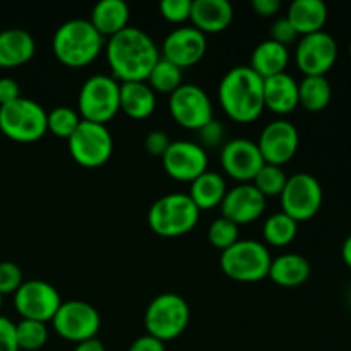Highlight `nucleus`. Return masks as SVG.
<instances>
[{"label":"nucleus","mask_w":351,"mask_h":351,"mask_svg":"<svg viewBox=\"0 0 351 351\" xmlns=\"http://www.w3.org/2000/svg\"><path fill=\"white\" fill-rule=\"evenodd\" d=\"M208 240L215 249L223 252V250L230 249L233 243L239 242V225L219 216L209 225Z\"/></svg>","instance_id":"35"},{"label":"nucleus","mask_w":351,"mask_h":351,"mask_svg":"<svg viewBox=\"0 0 351 351\" xmlns=\"http://www.w3.org/2000/svg\"><path fill=\"white\" fill-rule=\"evenodd\" d=\"M127 351H167V348H165L163 341H160V339L153 338L149 335H144L141 338H137Z\"/></svg>","instance_id":"43"},{"label":"nucleus","mask_w":351,"mask_h":351,"mask_svg":"<svg viewBox=\"0 0 351 351\" xmlns=\"http://www.w3.org/2000/svg\"><path fill=\"white\" fill-rule=\"evenodd\" d=\"M36 53V41L19 27L0 31V67L14 69L27 64Z\"/></svg>","instance_id":"22"},{"label":"nucleus","mask_w":351,"mask_h":351,"mask_svg":"<svg viewBox=\"0 0 351 351\" xmlns=\"http://www.w3.org/2000/svg\"><path fill=\"white\" fill-rule=\"evenodd\" d=\"M298 233V223L285 215L283 211L274 213L264 221L263 237L267 245L271 247H287L295 240Z\"/></svg>","instance_id":"30"},{"label":"nucleus","mask_w":351,"mask_h":351,"mask_svg":"<svg viewBox=\"0 0 351 351\" xmlns=\"http://www.w3.org/2000/svg\"><path fill=\"white\" fill-rule=\"evenodd\" d=\"M233 16V5L226 0H192L189 21L202 34H216L232 26Z\"/></svg>","instance_id":"20"},{"label":"nucleus","mask_w":351,"mask_h":351,"mask_svg":"<svg viewBox=\"0 0 351 351\" xmlns=\"http://www.w3.org/2000/svg\"><path fill=\"white\" fill-rule=\"evenodd\" d=\"M264 108L288 115L298 108V82L288 72L264 79Z\"/></svg>","instance_id":"21"},{"label":"nucleus","mask_w":351,"mask_h":351,"mask_svg":"<svg viewBox=\"0 0 351 351\" xmlns=\"http://www.w3.org/2000/svg\"><path fill=\"white\" fill-rule=\"evenodd\" d=\"M197 144L202 149H213V147L225 146V127H223V123L218 122V120H211L209 123H206L202 129L197 130Z\"/></svg>","instance_id":"38"},{"label":"nucleus","mask_w":351,"mask_h":351,"mask_svg":"<svg viewBox=\"0 0 351 351\" xmlns=\"http://www.w3.org/2000/svg\"><path fill=\"white\" fill-rule=\"evenodd\" d=\"M74 351H106V348L98 338H93V339H88V341L77 343Z\"/></svg>","instance_id":"45"},{"label":"nucleus","mask_w":351,"mask_h":351,"mask_svg":"<svg viewBox=\"0 0 351 351\" xmlns=\"http://www.w3.org/2000/svg\"><path fill=\"white\" fill-rule=\"evenodd\" d=\"M184 72L178 69L177 65L168 62L167 58L160 57L153 71L147 75L146 82L154 93H163V95L170 96L171 93L177 91L182 84H184Z\"/></svg>","instance_id":"31"},{"label":"nucleus","mask_w":351,"mask_h":351,"mask_svg":"<svg viewBox=\"0 0 351 351\" xmlns=\"http://www.w3.org/2000/svg\"><path fill=\"white\" fill-rule=\"evenodd\" d=\"M60 305V293L53 285L47 281H24L19 290L14 293V307L17 314L27 321H38L43 324L51 322Z\"/></svg>","instance_id":"13"},{"label":"nucleus","mask_w":351,"mask_h":351,"mask_svg":"<svg viewBox=\"0 0 351 351\" xmlns=\"http://www.w3.org/2000/svg\"><path fill=\"white\" fill-rule=\"evenodd\" d=\"M16 338L19 350L38 351L47 345L48 328L43 322L21 319V322L16 324Z\"/></svg>","instance_id":"33"},{"label":"nucleus","mask_w":351,"mask_h":351,"mask_svg":"<svg viewBox=\"0 0 351 351\" xmlns=\"http://www.w3.org/2000/svg\"><path fill=\"white\" fill-rule=\"evenodd\" d=\"M226 192L228 189H226L225 178L219 173L208 170L194 182H191V192L187 195L199 211H211L221 206Z\"/></svg>","instance_id":"28"},{"label":"nucleus","mask_w":351,"mask_h":351,"mask_svg":"<svg viewBox=\"0 0 351 351\" xmlns=\"http://www.w3.org/2000/svg\"><path fill=\"white\" fill-rule=\"evenodd\" d=\"M221 216L235 225H250L263 216L266 197L252 184H239L226 192L221 202Z\"/></svg>","instance_id":"19"},{"label":"nucleus","mask_w":351,"mask_h":351,"mask_svg":"<svg viewBox=\"0 0 351 351\" xmlns=\"http://www.w3.org/2000/svg\"><path fill=\"white\" fill-rule=\"evenodd\" d=\"M338 60V43L326 31L307 34L298 40L295 62L304 75H326Z\"/></svg>","instance_id":"14"},{"label":"nucleus","mask_w":351,"mask_h":351,"mask_svg":"<svg viewBox=\"0 0 351 351\" xmlns=\"http://www.w3.org/2000/svg\"><path fill=\"white\" fill-rule=\"evenodd\" d=\"M191 322V307L177 293H161L149 302L144 314L146 335L167 343L184 335Z\"/></svg>","instance_id":"7"},{"label":"nucleus","mask_w":351,"mask_h":351,"mask_svg":"<svg viewBox=\"0 0 351 351\" xmlns=\"http://www.w3.org/2000/svg\"><path fill=\"white\" fill-rule=\"evenodd\" d=\"M281 9L280 0H252V10L261 17H274Z\"/></svg>","instance_id":"44"},{"label":"nucleus","mask_w":351,"mask_h":351,"mask_svg":"<svg viewBox=\"0 0 351 351\" xmlns=\"http://www.w3.org/2000/svg\"><path fill=\"white\" fill-rule=\"evenodd\" d=\"M130 10L123 0H101L89 14V23L103 38H112L129 27Z\"/></svg>","instance_id":"24"},{"label":"nucleus","mask_w":351,"mask_h":351,"mask_svg":"<svg viewBox=\"0 0 351 351\" xmlns=\"http://www.w3.org/2000/svg\"><path fill=\"white\" fill-rule=\"evenodd\" d=\"M311 263L300 254H283L271 261L269 278L274 285L283 288H295L311 278Z\"/></svg>","instance_id":"27"},{"label":"nucleus","mask_w":351,"mask_h":351,"mask_svg":"<svg viewBox=\"0 0 351 351\" xmlns=\"http://www.w3.org/2000/svg\"><path fill=\"white\" fill-rule=\"evenodd\" d=\"M53 331L65 341L82 343L96 338L101 328V317L91 304L84 300L62 302L60 308L55 314Z\"/></svg>","instance_id":"11"},{"label":"nucleus","mask_w":351,"mask_h":351,"mask_svg":"<svg viewBox=\"0 0 351 351\" xmlns=\"http://www.w3.org/2000/svg\"><path fill=\"white\" fill-rule=\"evenodd\" d=\"M0 307H2V297H0Z\"/></svg>","instance_id":"48"},{"label":"nucleus","mask_w":351,"mask_h":351,"mask_svg":"<svg viewBox=\"0 0 351 351\" xmlns=\"http://www.w3.org/2000/svg\"><path fill=\"white\" fill-rule=\"evenodd\" d=\"M67 146L79 167L99 168L112 158L113 137L106 125L81 120L75 132L67 139Z\"/></svg>","instance_id":"9"},{"label":"nucleus","mask_w":351,"mask_h":351,"mask_svg":"<svg viewBox=\"0 0 351 351\" xmlns=\"http://www.w3.org/2000/svg\"><path fill=\"white\" fill-rule=\"evenodd\" d=\"M77 112L86 122L106 125L120 112V82L105 74L86 79L79 89Z\"/></svg>","instance_id":"8"},{"label":"nucleus","mask_w":351,"mask_h":351,"mask_svg":"<svg viewBox=\"0 0 351 351\" xmlns=\"http://www.w3.org/2000/svg\"><path fill=\"white\" fill-rule=\"evenodd\" d=\"M156 110V93L146 81L120 82V112L129 119L144 120Z\"/></svg>","instance_id":"25"},{"label":"nucleus","mask_w":351,"mask_h":351,"mask_svg":"<svg viewBox=\"0 0 351 351\" xmlns=\"http://www.w3.org/2000/svg\"><path fill=\"white\" fill-rule=\"evenodd\" d=\"M341 257H343V263H345L346 266H348L351 269V235L345 240V242H343Z\"/></svg>","instance_id":"46"},{"label":"nucleus","mask_w":351,"mask_h":351,"mask_svg":"<svg viewBox=\"0 0 351 351\" xmlns=\"http://www.w3.org/2000/svg\"><path fill=\"white\" fill-rule=\"evenodd\" d=\"M168 110L178 125L194 132L215 120L211 98L195 84H182L177 91L171 93L168 98Z\"/></svg>","instance_id":"12"},{"label":"nucleus","mask_w":351,"mask_h":351,"mask_svg":"<svg viewBox=\"0 0 351 351\" xmlns=\"http://www.w3.org/2000/svg\"><path fill=\"white\" fill-rule=\"evenodd\" d=\"M23 283L24 280L21 267L10 261H2L0 263V297L14 295Z\"/></svg>","instance_id":"36"},{"label":"nucleus","mask_w":351,"mask_h":351,"mask_svg":"<svg viewBox=\"0 0 351 351\" xmlns=\"http://www.w3.org/2000/svg\"><path fill=\"white\" fill-rule=\"evenodd\" d=\"M171 141L167 132H163V130H151L146 136V139H144V149H146L147 154H151V156L163 158V154L167 153Z\"/></svg>","instance_id":"40"},{"label":"nucleus","mask_w":351,"mask_h":351,"mask_svg":"<svg viewBox=\"0 0 351 351\" xmlns=\"http://www.w3.org/2000/svg\"><path fill=\"white\" fill-rule=\"evenodd\" d=\"M165 171L177 182L191 184L208 171V153L192 141H175L161 158Z\"/></svg>","instance_id":"17"},{"label":"nucleus","mask_w":351,"mask_h":351,"mask_svg":"<svg viewBox=\"0 0 351 351\" xmlns=\"http://www.w3.org/2000/svg\"><path fill=\"white\" fill-rule=\"evenodd\" d=\"M192 0H163L160 14L171 24H182L191 19Z\"/></svg>","instance_id":"37"},{"label":"nucleus","mask_w":351,"mask_h":351,"mask_svg":"<svg viewBox=\"0 0 351 351\" xmlns=\"http://www.w3.org/2000/svg\"><path fill=\"white\" fill-rule=\"evenodd\" d=\"M269 249L257 240H239L223 250L219 266L226 278L239 283H257L266 280L271 267Z\"/></svg>","instance_id":"5"},{"label":"nucleus","mask_w":351,"mask_h":351,"mask_svg":"<svg viewBox=\"0 0 351 351\" xmlns=\"http://www.w3.org/2000/svg\"><path fill=\"white\" fill-rule=\"evenodd\" d=\"M0 351H21L17 346L16 324L0 315Z\"/></svg>","instance_id":"41"},{"label":"nucleus","mask_w":351,"mask_h":351,"mask_svg":"<svg viewBox=\"0 0 351 351\" xmlns=\"http://www.w3.org/2000/svg\"><path fill=\"white\" fill-rule=\"evenodd\" d=\"M208 50L206 34L192 26H182L171 31L163 41L161 57L177 65L178 69H187L199 64Z\"/></svg>","instance_id":"18"},{"label":"nucleus","mask_w":351,"mask_h":351,"mask_svg":"<svg viewBox=\"0 0 351 351\" xmlns=\"http://www.w3.org/2000/svg\"><path fill=\"white\" fill-rule=\"evenodd\" d=\"M105 48V38L88 19H71L57 27L51 40L55 58L65 67L81 69L93 64Z\"/></svg>","instance_id":"3"},{"label":"nucleus","mask_w":351,"mask_h":351,"mask_svg":"<svg viewBox=\"0 0 351 351\" xmlns=\"http://www.w3.org/2000/svg\"><path fill=\"white\" fill-rule=\"evenodd\" d=\"M0 132L14 143H36L47 134V110L34 99L21 96L0 106Z\"/></svg>","instance_id":"6"},{"label":"nucleus","mask_w":351,"mask_h":351,"mask_svg":"<svg viewBox=\"0 0 351 351\" xmlns=\"http://www.w3.org/2000/svg\"><path fill=\"white\" fill-rule=\"evenodd\" d=\"M332 98L331 82L326 75H305L298 82V106L311 113L328 108Z\"/></svg>","instance_id":"29"},{"label":"nucleus","mask_w":351,"mask_h":351,"mask_svg":"<svg viewBox=\"0 0 351 351\" xmlns=\"http://www.w3.org/2000/svg\"><path fill=\"white\" fill-rule=\"evenodd\" d=\"M288 62H290V51L287 47L273 40H264L254 48L249 67L259 77L267 79L287 72Z\"/></svg>","instance_id":"26"},{"label":"nucleus","mask_w":351,"mask_h":351,"mask_svg":"<svg viewBox=\"0 0 351 351\" xmlns=\"http://www.w3.org/2000/svg\"><path fill=\"white\" fill-rule=\"evenodd\" d=\"M288 175L283 167L264 165L259 173L252 180V185L264 195V197H280L287 185Z\"/></svg>","instance_id":"34"},{"label":"nucleus","mask_w":351,"mask_h":351,"mask_svg":"<svg viewBox=\"0 0 351 351\" xmlns=\"http://www.w3.org/2000/svg\"><path fill=\"white\" fill-rule=\"evenodd\" d=\"M21 98V88L16 79L0 77V106L9 105Z\"/></svg>","instance_id":"42"},{"label":"nucleus","mask_w":351,"mask_h":351,"mask_svg":"<svg viewBox=\"0 0 351 351\" xmlns=\"http://www.w3.org/2000/svg\"><path fill=\"white\" fill-rule=\"evenodd\" d=\"M298 36L324 31L328 23V5L322 0H295L288 7L287 16Z\"/></svg>","instance_id":"23"},{"label":"nucleus","mask_w":351,"mask_h":351,"mask_svg":"<svg viewBox=\"0 0 351 351\" xmlns=\"http://www.w3.org/2000/svg\"><path fill=\"white\" fill-rule=\"evenodd\" d=\"M201 211L187 194H167L153 202L147 211V225L163 239H177L191 233Z\"/></svg>","instance_id":"4"},{"label":"nucleus","mask_w":351,"mask_h":351,"mask_svg":"<svg viewBox=\"0 0 351 351\" xmlns=\"http://www.w3.org/2000/svg\"><path fill=\"white\" fill-rule=\"evenodd\" d=\"M300 146V134L298 129L288 120H274L267 123L261 132L257 147L264 158L266 165L283 167L293 160Z\"/></svg>","instance_id":"16"},{"label":"nucleus","mask_w":351,"mask_h":351,"mask_svg":"<svg viewBox=\"0 0 351 351\" xmlns=\"http://www.w3.org/2000/svg\"><path fill=\"white\" fill-rule=\"evenodd\" d=\"M269 33H271L269 40L276 41V43L283 45V47L287 48L298 40V33L295 31V27L291 26L290 21H288L287 17H280V19L274 21Z\"/></svg>","instance_id":"39"},{"label":"nucleus","mask_w":351,"mask_h":351,"mask_svg":"<svg viewBox=\"0 0 351 351\" xmlns=\"http://www.w3.org/2000/svg\"><path fill=\"white\" fill-rule=\"evenodd\" d=\"M219 161L225 173L239 184H252L261 168L266 165L257 143L243 139V137H237L225 143L219 154Z\"/></svg>","instance_id":"15"},{"label":"nucleus","mask_w":351,"mask_h":351,"mask_svg":"<svg viewBox=\"0 0 351 351\" xmlns=\"http://www.w3.org/2000/svg\"><path fill=\"white\" fill-rule=\"evenodd\" d=\"M105 48L112 77L119 82L146 81L161 57L153 38L134 26L108 38Z\"/></svg>","instance_id":"1"},{"label":"nucleus","mask_w":351,"mask_h":351,"mask_svg":"<svg viewBox=\"0 0 351 351\" xmlns=\"http://www.w3.org/2000/svg\"><path fill=\"white\" fill-rule=\"evenodd\" d=\"M218 99L225 115L233 122H254L264 112V79L249 65H237L223 75Z\"/></svg>","instance_id":"2"},{"label":"nucleus","mask_w":351,"mask_h":351,"mask_svg":"<svg viewBox=\"0 0 351 351\" xmlns=\"http://www.w3.org/2000/svg\"><path fill=\"white\" fill-rule=\"evenodd\" d=\"M280 199L281 211L297 223H302L317 215L322 206L324 192L314 175L295 173L288 177Z\"/></svg>","instance_id":"10"},{"label":"nucleus","mask_w":351,"mask_h":351,"mask_svg":"<svg viewBox=\"0 0 351 351\" xmlns=\"http://www.w3.org/2000/svg\"><path fill=\"white\" fill-rule=\"evenodd\" d=\"M81 115L71 106H57L47 112V132L53 134L58 139L67 141L81 123Z\"/></svg>","instance_id":"32"},{"label":"nucleus","mask_w":351,"mask_h":351,"mask_svg":"<svg viewBox=\"0 0 351 351\" xmlns=\"http://www.w3.org/2000/svg\"><path fill=\"white\" fill-rule=\"evenodd\" d=\"M350 57H351V41H350Z\"/></svg>","instance_id":"47"}]
</instances>
